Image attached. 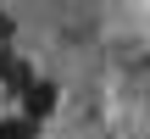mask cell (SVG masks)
I'll list each match as a JSON object with an SVG mask.
<instances>
[{
  "instance_id": "cell-2",
  "label": "cell",
  "mask_w": 150,
  "mask_h": 139,
  "mask_svg": "<svg viewBox=\"0 0 150 139\" xmlns=\"http://www.w3.org/2000/svg\"><path fill=\"white\" fill-rule=\"evenodd\" d=\"M0 78H6V84H11V89L22 95V89L33 84V67H28L22 56H0Z\"/></svg>"
},
{
  "instance_id": "cell-1",
  "label": "cell",
  "mask_w": 150,
  "mask_h": 139,
  "mask_svg": "<svg viewBox=\"0 0 150 139\" xmlns=\"http://www.w3.org/2000/svg\"><path fill=\"white\" fill-rule=\"evenodd\" d=\"M50 111H56V84L33 78V84L22 89V117H28V123H39V117H50Z\"/></svg>"
}]
</instances>
